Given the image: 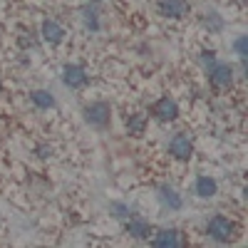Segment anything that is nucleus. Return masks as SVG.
<instances>
[{"mask_svg":"<svg viewBox=\"0 0 248 248\" xmlns=\"http://www.w3.org/2000/svg\"><path fill=\"white\" fill-rule=\"evenodd\" d=\"M206 233H209L216 243H229L236 236V223L229 216L216 214V216L209 218V223H206Z\"/></svg>","mask_w":248,"mask_h":248,"instance_id":"nucleus-1","label":"nucleus"},{"mask_svg":"<svg viewBox=\"0 0 248 248\" xmlns=\"http://www.w3.org/2000/svg\"><path fill=\"white\" fill-rule=\"evenodd\" d=\"M85 119L94 129H107L112 119V107L107 102H92V105L85 107Z\"/></svg>","mask_w":248,"mask_h":248,"instance_id":"nucleus-2","label":"nucleus"},{"mask_svg":"<svg viewBox=\"0 0 248 248\" xmlns=\"http://www.w3.org/2000/svg\"><path fill=\"white\" fill-rule=\"evenodd\" d=\"M209 82L214 90H229L233 85V65H229V62H216L214 67H209Z\"/></svg>","mask_w":248,"mask_h":248,"instance_id":"nucleus-3","label":"nucleus"},{"mask_svg":"<svg viewBox=\"0 0 248 248\" xmlns=\"http://www.w3.org/2000/svg\"><path fill=\"white\" fill-rule=\"evenodd\" d=\"M87 79H90V75L82 65H65L62 67V82H65V87H70V90H82L87 85Z\"/></svg>","mask_w":248,"mask_h":248,"instance_id":"nucleus-4","label":"nucleus"},{"mask_svg":"<svg viewBox=\"0 0 248 248\" xmlns=\"http://www.w3.org/2000/svg\"><path fill=\"white\" fill-rule=\"evenodd\" d=\"M152 117L159 122H174L179 117V105L171 97H161L152 105Z\"/></svg>","mask_w":248,"mask_h":248,"instance_id":"nucleus-5","label":"nucleus"},{"mask_svg":"<svg viewBox=\"0 0 248 248\" xmlns=\"http://www.w3.org/2000/svg\"><path fill=\"white\" fill-rule=\"evenodd\" d=\"M169 154L179 161H189L194 154V141L186 137V134H174L169 141Z\"/></svg>","mask_w":248,"mask_h":248,"instance_id":"nucleus-6","label":"nucleus"},{"mask_svg":"<svg viewBox=\"0 0 248 248\" xmlns=\"http://www.w3.org/2000/svg\"><path fill=\"white\" fill-rule=\"evenodd\" d=\"M159 15L164 17H171V20H179V17H186L191 10L189 0H159Z\"/></svg>","mask_w":248,"mask_h":248,"instance_id":"nucleus-7","label":"nucleus"},{"mask_svg":"<svg viewBox=\"0 0 248 248\" xmlns=\"http://www.w3.org/2000/svg\"><path fill=\"white\" fill-rule=\"evenodd\" d=\"M124 229H127V233H129L132 238H139V241L152 236V223H149L147 218H141V216H129Z\"/></svg>","mask_w":248,"mask_h":248,"instance_id":"nucleus-8","label":"nucleus"},{"mask_svg":"<svg viewBox=\"0 0 248 248\" xmlns=\"http://www.w3.org/2000/svg\"><path fill=\"white\" fill-rule=\"evenodd\" d=\"M152 243L156 248H176V246H181V236L176 229H161L152 236Z\"/></svg>","mask_w":248,"mask_h":248,"instance_id":"nucleus-9","label":"nucleus"},{"mask_svg":"<svg viewBox=\"0 0 248 248\" xmlns=\"http://www.w3.org/2000/svg\"><path fill=\"white\" fill-rule=\"evenodd\" d=\"M40 32H43V40L50 45H57L65 40V28H62L60 23H55V20H45L43 28H40Z\"/></svg>","mask_w":248,"mask_h":248,"instance_id":"nucleus-10","label":"nucleus"},{"mask_svg":"<svg viewBox=\"0 0 248 248\" xmlns=\"http://www.w3.org/2000/svg\"><path fill=\"white\" fill-rule=\"evenodd\" d=\"M194 194L201 196V199H214V196L218 194L216 179H211V176H199L196 184H194Z\"/></svg>","mask_w":248,"mask_h":248,"instance_id":"nucleus-11","label":"nucleus"},{"mask_svg":"<svg viewBox=\"0 0 248 248\" xmlns=\"http://www.w3.org/2000/svg\"><path fill=\"white\" fill-rule=\"evenodd\" d=\"M159 201H161L164 206H169L171 211H179L181 206H184L181 196L171 189V186H159Z\"/></svg>","mask_w":248,"mask_h":248,"instance_id":"nucleus-12","label":"nucleus"},{"mask_svg":"<svg viewBox=\"0 0 248 248\" xmlns=\"http://www.w3.org/2000/svg\"><path fill=\"white\" fill-rule=\"evenodd\" d=\"M30 99H32V105L37 109H52L55 107V97L47 92V90H35L30 92Z\"/></svg>","mask_w":248,"mask_h":248,"instance_id":"nucleus-13","label":"nucleus"},{"mask_svg":"<svg viewBox=\"0 0 248 248\" xmlns=\"http://www.w3.org/2000/svg\"><path fill=\"white\" fill-rule=\"evenodd\" d=\"M127 129L132 137H141L144 129H147V117L144 114H129L127 117Z\"/></svg>","mask_w":248,"mask_h":248,"instance_id":"nucleus-14","label":"nucleus"},{"mask_svg":"<svg viewBox=\"0 0 248 248\" xmlns=\"http://www.w3.org/2000/svg\"><path fill=\"white\" fill-rule=\"evenodd\" d=\"M82 17H85V25H87L92 32L99 30V15H97V8H85V10H82Z\"/></svg>","mask_w":248,"mask_h":248,"instance_id":"nucleus-15","label":"nucleus"},{"mask_svg":"<svg viewBox=\"0 0 248 248\" xmlns=\"http://www.w3.org/2000/svg\"><path fill=\"white\" fill-rule=\"evenodd\" d=\"M233 50H236V55L241 57V62H246V57H248V37H246V35H241V37L233 40Z\"/></svg>","mask_w":248,"mask_h":248,"instance_id":"nucleus-16","label":"nucleus"},{"mask_svg":"<svg viewBox=\"0 0 248 248\" xmlns=\"http://www.w3.org/2000/svg\"><path fill=\"white\" fill-rule=\"evenodd\" d=\"M206 28L214 30V32H221L223 30V20L216 13H209V15H206Z\"/></svg>","mask_w":248,"mask_h":248,"instance_id":"nucleus-17","label":"nucleus"},{"mask_svg":"<svg viewBox=\"0 0 248 248\" xmlns=\"http://www.w3.org/2000/svg\"><path fill=\"white\" fill-rule=\"evenodd\" d=\"M109 211H112V216H117V218H127V216H129V206L114 201V203H109Z\"/></svg>","mask_w":248,"mask_h":248,"instance_id":"nucleus-18","label":"nucleus"},{"mask_svg":"<svg viewBox=\"0 0 248 248\" xmlns=\"http://www.w3.org/2000/svg\"><path fill=\"white\" fill-rule=\"evenodd\" d=\"M199 60H201V65H203V70H209V67H214L216 62H218V60H216V52H214V50H203Z\"/></svg>","mask_w":248,"mask_h":248,"instance_id":"nucleus-19","label":"nucleus"},{"mask_svg":"<svg viewBox=\"0 0 248 248\" xmlns=\"http://www.w3.org/2000/svg\"><path fill=\"white\" fill-rule=\"evenodd\" d=\"M37 154L43 156V159H47V156H52V147H47V144H40V147H37Z\"/></svg>","mask_w":248,"mask_h":248,"instance_id":"nucleus-20","label":"nucleus"},{"mask_svg":"<svg viewBox=\"0 0 248 248\" xmlns=\"http://www.w3.org/2000/svg\"><path fill=\"white\" fill-rule=\"evenodd\" d=\"M92 3H94V5H97V3H99V0H92Z\"/></svg>","mask_w":248,"mask_h":248,"instance_id":"nucleus-21","label":"nucleus"},{"mask_svg":"<svg viewBox=\"0 0 248 248\" xmlns=\"http://www.w3.org/2000/svg\"><path fill=\"white\" fill-rule=\"evenodd\" d=\"M241 3H246V0H241Z\"/></svg>","mask_w":248,"mask_h":248,"instance_id":"nucleus-22","label":"nucleus"},{"mask_svg":"<svg viewBox=\"0 0 248 248\" xmlns=\"http://www.w3.org/2000/svg\"><path fill=\"white\" fill-rule=\"evenodd\" d=\"M0 90H3V85H0Z\"/></svg>","mask_w":248,"mask_h":248,"instance_id":"nucleus-23","label":"nucleus"}]
</instances>
